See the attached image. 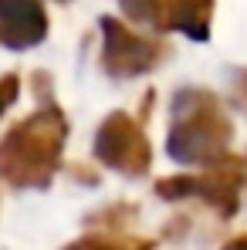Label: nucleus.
Wrapping results in <instances>:
<instances>
[{"instance_id": "obj_1", "label": "nucleus", "mask_w": 247, "mask_h": 250, "mask_svg": "<svg viewBox=\"0 0 247 250\" xmlns=\"http://www.w3.org/2000/svg\"><path fill=\"white\" fill-rule=\"evenodd\" d=\"M58 146H61L58 119L38 115L27 125H21L0 149V172L17 186H41L44 176L54 169Z\"/></svg>"}, {"instance_id": "obj_2", "label": "nucleus", "mask_w": 247, "mask_h": 250, "mask_svg": "<svg viewBox=\"0 0 247 250\" xmlns=\"http://www.w3.org/2000/svg\"><path fill=\"white\" fill-rule=\"evenodd\" d=\"M98 156L115 169L125 172H142L149 163V152L139 139V132L125 122L122 115H115L112 122L102 128V142H98Z\"/></svg>"}, {"instance_id": "obj_3", "label": "nucleus", "mask_w": 247, "mask_h": 250, "mask_svg": "<svg viewBox=\"0 0 247 250\" xmlns=\"http://www.w3.org/2000/svg\"><path fill=\"white\" fill-rule=\"evenodd\" d=\"M44 14L34 0H0V38L14 47L41 41Z\"/></svg>"}, {"instance_id": "obj_4", "label": "nucleus", "mask_w": 247, "mask_h": 250, "mask_svg": "<svg viewBox=\"0 0 247 250\" xmlns=\"http://www.w3.org/2000/svg\"><path fill=\"white\" fill-rule=\"evenodd\" d=\"M109 31V64L119 71V64L125 61V71H142L149 61H153V51L146 47V41H139V38H132V34H125L119 24H105Z\"/></svg>"}, {"instance_id": "obj_5", "label": "nucleus", "mask_w": 247, "mask_h": 250, "mask_svg": "<svg viewBox=\"0 0 247 250\" xmlns=\"http://www.w3.org/2000/svg\"><path fill=\"white\" fill-rule=\"evenodd\" d=\"M153 244L146 240H102V237H88V240H78L68 250H149Z\"/></svg>"}, {"instance_id": "obj_6", "label": "nucleus", "mask_w": 247, "mask_h": 250, "mask_svg": "<svg viewBox=\"0 0 247 250\" xmlns=\"http://www.w3.org/2000/svg\"><path fill=\"white\" fill-rule=\"evenodd\" d=\"M14 95H17V88H14V78L0 82V108H7V105L14 102Z\"/></svg>"}, {"instance_id": "obj_7", "label": "nucleus", "mask_w": 247, "mask_h": 250, "mask_svg": "<svg viewBox=\"0 0 247 250\" xmlns=\"http://www.w3.org/2000/svg\"><path fill=\"white\" fill-rule=\"evenodd\" d=\"M224 250H247V233H244V237H237V240H230Z\"/></svg>"}]
</instances>
